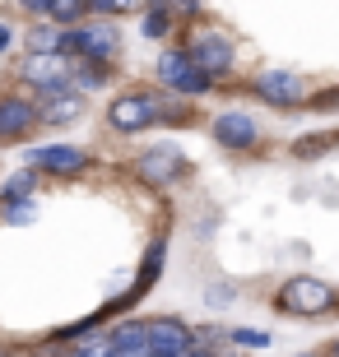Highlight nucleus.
<instances>
[{
  "label": "nucleus",
  "instance_id": "obj_1",
  "mask_svg": "<svg viewBox=\"0 0 339 357\" xmlns=\"http://www.w3.org/2000/svg\"><path fill=\"white\" fill-rule=\"evenodd\" d=\"M279 302H284V311H298V316H326L330 302H335V292H330V283H321V278H288Z\"/></svg>",
  "mask_w": 339,
  "mask_h": 357
},
{
  "label": "nucleus",
  "instance_id": "obj_2",
  "mask_svg": "<svg viewBox=\"0 0 339 357\" xmlns=\"http://www.w3.org/2000/svg\"><path fill=\"white\" fill-rule=\"evenodd\" d=\"M158 75H163V84L177 89V93H205L209 79H214V75H205V70L196 66V56H191V52H163Z\"/></svg>",
  "mask_w": 339,
  "mask_h": 357
},
{
  "label": "nucleus",
  "instance_id": "obj_3",
  "mask_svg": "<svg viewBox=\"0 0 339 357\" xmlns=\"http://www.w3.org/2000/svg\"><path fill=\"white\" fill-rule=\"evenodd\" d=\"M149 121H158V102L149 93H121L112 102V126L117 130H144Z\"/></svg>",
  "mask_w": 339,
  "mask_h": 357
},
{
  "label": "nucleus",
  "instance_id": "obj_4",
  "mask_svg": "<svg viewBox=\"0 0 339 357\" xmlns=\"http://www.w3.org/2000/svg\"><path fill=\"white\" fill-rule=\"evenodd\" d=\"M66 75H70V66L56 52H33V56H28V66H24V79L38 84L42 93H56L61 84H66Z\"/></svg>",
  "mask_w": 339,
  "mask_h": 357
},
{
  "label": "nucleus",
  "instance_id": "obj_5",
  "mask_svg": "<svg viewBox=\"0 0 339 357\" xmlns=\"http://www.w3.org/2000/svg\"><path fill=\"white\" fill-rule=\"evenodd\" d=\"M191 56H196V66L205 70V75H223V70L233 66V42L223 38V33H200Z\"/></svg>",
  "mask_w": 339,
  "mask_h": 357
},
{
  "label": "nucleus",
  "instance_id": "obj_6",
  "mask_svg": "<svg viewBox=\"0 0 339 357\" xmlns=\"http://www.w3.org/2000/svg\"><path fill=\"white\" fill-rule=\"evenodd\" d=\"M256 93H261L265 102H274V107H293L298 93H302V84L293 79V70H265L261 79H256Z\"/></svg>",
  "mask_w": 339,
  "mask_h": 357
},
{
  "label": "nucleus",
  "instance_id": "obj_7",
  "mask_svg": "<svg viewBox=\"0 0 339 357\" xmlns=\"http://www.w3.org/2000/svg\"><path fill=\"white\" fill-rule=\"evenodd\" d=\"M84 162L89 158L70 144H52V149H33L28 153V167H42V172H79Z\"/></svg>",
  "mask_w": 339,
  "mask_h": 357
},
{
  "label": "nucleus",
  "instance_id": "obj_8",
  "mask_svg": "<svg viewBox=\"0 0 339 357\" xmlns=\"http://www.w3.org/2000/svg\"><path fill=\"white\" fill-rule=\"evenodd\" d=\"M214 139L228 149H247V144H256V121L242 116V112H223L214 121Z\"/></svg>",
  "mask_w": 339,
  "mask_h": 357
},
{
  "label": "nucleus",
  "instance_id": "obj_9",
  "mask_svg": "<svg viewBox=\"0 0 339 357\" xmlns=\"http://www.w3.org/2000/svg\"><path fill=\"white\" fill-rule=\"evenodd\" d=\"M149 330H154V348H158V357H182V353H191V348H196L191 330H186V325H177V320H154Z\"/></svg>",
  "mask_w": 339,
  "mask_h": 357
},
{
  "label": "nucleus",
  "instance_id": "obj_10",
  "mask_svg": "<svg viewBox=\"0 0 339 357\" xmlns=\"http://www.w3.org/2000/svg\"><path fill=\"white\" fill-rule=\"evenodd\" d=\"M182 153H177V149H154V153H144L140 158V176L144 181H177V176H182Z\"/></svg>",
  "mask_w": 339,
  "mask_h": 357
},
{
  "label": "nucleus",
  "instance_id": "obj_11",
  "mask_svg": "<svg viewBox=\"0 0 339 357\" xmlns=\"http://www.w3.org/2000/svg\"><path fill=\"white\" fill-rule=\"evenodd\" d=\"M112 357H158L154 330H149V325H126V330H117V353Z\"/></svg>",
  "mask_w": 339,
  "mask_h": 357
},
{
  "label": "nucleus",
  "instance_id": "obj_12",
  "mask_svg": "<svg viewBox=\"0 0 339 357\" xmlns=\"http://www.w3.org/2000/svg\"><path fill=\"white\" fill-rule=\"evenodd\" d=\"M79 56H89V61H112L117 56V33L112 28H79Z\"/></svg>",
  "mask_w": 339,
  "mask_h": 357
},
{
  "label": "nucleus",
  "instance_id": "obj_13",
  "mask_svg": "<svg viewBox=\"0 0 339 357\" xmlns=\"http://www.w3.org/2000/svg\"><path fill=\"white\" fill-rule=\"evenodd\" d=\"M33 121H38L33 102H24V98H5L0 102V135H24Z\"/></svg>",
  "mask_w": 339,
  "mask_h": 357
},
{
  "label": "nucleus",
  "instance_id": "obj_14",
  "mask_svg": "<svg viewBox=\"0 0 339 357\" xmlns=\"http://www.w3.org/2000/svg\"><path fill=\"white\" fill-rule=\"evenodd\" d=\"M112 353H117V334H89V330H84V334H79V339H75V353H70V357H112Z\"/></svg>",
  "mask_w": 339,
  "mask_h": 357
},
{
  "label": "nucleus",
  "instance_id": "obj_15",
  "mask_svg": "<svg viewBox=\"0 0 339 357\" xmlns=\"http://www.w3.org/2000/svg\"><path fill=\"white\" fill-rule=\"evenodd\" d=\"M70 116H79V98L75 93H52V112H47V121H70Z\"/></svg>",
  "mask_w": 339,
  "mask_h": 357
},
{
  "label": "nucleus",
  "instance_id": "obj_16",
  "mask_svg": "<svg viewBox=\"0 0 339 357\" xmlns=\"http://www.w3.org/2000/svg\"><path fill=\"white\" fill-rule=\"evenodd\" d=\"M28 190H33V172H14V176H5V190H0V199H24Z\"/></svg>",
  "mask_w": 339,
  "mask_h": 357
},
{
  "label": "nucleus",
  "instance_id": "obj_17",
  "mask_svg": "<svg viewBox=\"0 0 339 357\" xmlns=\"http://www.w3.org/2000/svg\"><path fill=\"white\" fill-rule=\"evenodd\" d=\"M168 33V10L163 5H149V14H144V38H163Z\"/></svg>",
  "mask_w": 339,
  "mask_h": 357
},
{
  "label": "nucleus",
  "instance_id": "obj_18",
  "mask_svg": "<svg viewBox=\"0 0 339 357\" xmlns=\"http://www.w3.org/2000/svg\"><path fill=\"white\" fill-rule=\"evenodd\" d=\"M5 218H10V223H33V218H38V204H33V199H10Z\"/></svg>",
  "mask_w": 339,
  "mask_h": 357
},
{
  "label": "nucleus",
  "instance_id": "obj_19",
  "mask_svg": "<svg viewBox=\"0 0 339 357\" xmlns=\"http://www.w3.org/2000/svg\"><path fill=\"white\" fill-rule=\"evenodd\" d=\"M84 5H89V0H52V19L70 24V19H79V14H84Z\"/></svg>",
  "mask_w": 339,
  "mask_h": 357
},
{
  "label": "nucleus",
  "instance_id": "obj_20",
  "mask_svg": "<svg viewBox=\"0 0 339 357\" xmlns=\"http://www.w3.org/2000/svg\"><path fill=\"white\" fill-rule=\"evenodd\" d=\"M89 5H93V10H131V0H89Z\"/></svg>",
  "mask_w": 339,
  "mask_h": 357
},
{
  "label": "nucleus",
  "instance_id": "obj_21",
  "mask_svg": "<svg viewBox=\"0 0 339 357\" xmlns=\"http://www.w3.org/2000/svg\"><path fill=\"white\" fill-rule=\"evenodd\" d=\"M154 5H172V10H182V14H196L200 0H154Z\"/></svg>",
  "mask_w": 339,
  "mask_h": 357
},
{
  "label": "nucleus",
  "instance_id": "obj_22",
  "mask_svg": "<svg viewBox=\"0 0 339 357\" xmlns=\"http://www.w3.org/2000/svg\"><path fill=\"white\" fill-rule=\"evenodd\" d=\"M24 10H33V14H52V0H24Z\"/></svg>",
  "mask_w": 339,
  "mask_h": 357
},
{
  "label": "nucleus",
  "instance_id": "obj_23",
  "mask_svg": "<svg viewBox=\"0 0 339 357\" xmlns=\"http://www.w3.org/2000/svg\"><path fill=\"white\" fill-rule=\"evenodd\" d=\"M182 357H214L209 348H191V353H182Z\"/></svg>",
  "mask_w": 339,
  "mask_h": 357
},
{
  "label": "nucleus",
  "instance_id": "obj_24",
  "mask_svg": "<svg viewBox=\"0 0 339 357\" xmlns=\"http://www.w3.org/2000/svg\"><path fill=\"white\" fill-rule=\"evenodd\" d=\"M5 47H10V28H0V52H5Z\"/></svg>",
  "mask_w": 339,
  "mask_h": 357
},
{
  "label": "nucleus",
  "instance_id": "obj_25",
  "mask_svg": "<svg viewBox=\"0 0 339 357\" xmlns=\"http://www.w3.org/2000/svg\"><path fill=\"white\" fill-rule=\"evenodd\" d=\"M302 357H316V353H302Z\"/></svg>",
  "mask_w": 339,
  "mask_h": 357
},
{
  "label": "nucleus",
  "instance_id": "obj_26",
  "mask_svg": "<svg viewBox=\"0 0 339 357\" xmlns=\"http://www.w3.org/2000/svg\"><path fill=\"white\" fill-rule=\"evenodd\" d=\"M335 357H339V344H335Z\"/></svg>",
  "mask_w": 339,
  "mask_h": 357
},
{
  "label": "nucleus",
  "instance_id": "obj_27",
  "mask_svg": "<svg viewBox=\"0 0 339 357\" xmlns=\"http://www.w3.org/2000/svg\"><path fill=\"white\" fill-rule=\"evenodd\" d=\"M0 357H5V353H0Z\"/></svg>",
  "mask_w": 339,
  "mask_h": 357
}]
</instances>
